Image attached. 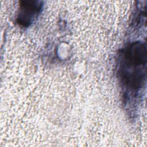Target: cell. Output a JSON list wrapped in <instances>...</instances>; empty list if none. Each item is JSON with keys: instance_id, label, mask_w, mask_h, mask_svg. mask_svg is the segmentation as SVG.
<instances>
[{"instance_id": "cell-1", "label": "cell", "mask_w": 147, "mask_h": 147, "mask_svg": "<svg viewBox=\"0 0 147 147\" xmlns=\"http://www.w3.org/2000/svg\"><path fill=\"white\" fill-rule=\"evenodd\" d=\"M119 60V74L122 83L131 90H138L145 79L146 45L141 42L131 44L122 52Z\"/></svg>"}, {"instance_id": "cell-2", "label": "cell", "mask_w": 147, "mask_h": 147, "mask_svg": "<svg viewBox=\"0 0 147 147\" xmlns=\"http://www.w3.org/2000/svg\"><path fill=\"white\" fill-rule=\"evenodd\" d=\"M41 6V3L38 1H24L21 2L17 18V23L24 27L30 25L40 11Z\"/></svg>"}]
</instances>
